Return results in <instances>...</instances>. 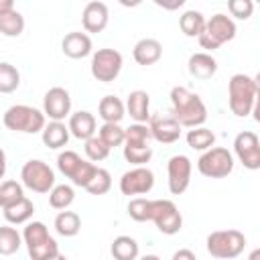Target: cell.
Listing matches in <instances>:
<instances>
[{
	"label": "cell",
	"mask_w": 260,
	"mask_h": 260,
	"mask_svg": "<svg viewBox=\"0 0 260 260\" xmlns=\"http://www.w3.org/2000/svg\"><path fill=\"white\" fill-rule=\"evenodd\" d=\"M150 221L165 236H175L183 228V215L171 199H150Z\"/></svg>",
	"instance_id": "obj_10"
},
{
	"label": "cell",
	"mask_w": 260,
	"mask_h": 260,
	"mask_svg": "<svg viewBox=\"0 0 260 260\" xmlns=\"http://www.w3.org/2000/svg\"><path fill=\"white\" fill-rule=\"evenodd\" d=\"M18 85H20L18 69L8 61H0V93H12L18 89Z\"/></svg>",
	"instance_id": "obj_34"
},
{
	"label": "cell",
	"mask_w": 260,
	"mask_h": 260,
	"mask_svg": "<svg viewBox=\"0 0 260 260\" xmlns=\"http://www.w3.org/2000/svg\"><path fill=\"white\" fill-rule=\"evenodd\" d=\"M6 175V152L0 148V179Z\"/></svg>",
	"instance_id": "obj_45"
},
{
	"label": "cell",
	"mask_w": 260,
	"mask_h": 260,
	"mask_svg": "<svg viewBox=\"0 0 260 260\" xmlns=\"http://www.w3.org/2000/svg\"><path fill=\"white\" fill-rule=\"evenodd\" d=\"M248 260H260V250L256 248V250H252V254L248 256Z\"/></svg>",
	"instance_id": "obj_46"
},
{
	"label": "cell",
	"mask_w": 260,
	"mask_h": 260,
	"mask_svg": "<svg viewBox=\"0 0 260 260\" xmlns=\"http://www.w3.org/2000/svg\"><path fill=\"white\" fill-rule=\"evenodd\" d=\"M75 199V191L71 185H55L51 191H49V205L53 209H59V211H65Z\"/></svg>",
	"instance_id": "obj_33"
},
{
	"label": "cell",
	"mask_w": 260,
	"mask_h": 260,
	"mask_svg": "<svg viewBox=\"0 0 260 260\" xmlns=\"http://www.w3.org/2000/svg\"><path fill=\"white\" fill-rule=\"evenodd\" d=\"M205 20L207 18L199 10H185L181 14V18H179V26H181V30H183L185 37H191L193 39V37H199L203 32Z\"/></svg>",
	"instance_id": "obj_28"
},
{
	"label": "cell",
	"mask_w": 260,
	"mask_h": 260,
	"mask_svg": "<svg viewBox=\"0 0 260 260\" xmlns=\"http://www.w3.org/2000/svg\"><path fill=\"white\" fill-rule=\"evenodd\" d=\"M197 171L209 179H223L234 171V154L223 146H211L197 158Z\"/></svg>",
	"instance_id": "obj_8"
},
{
	"label": "cell",
	"mask_w": 260,
	"mask_h": 260,
	"mask_svg": "<svg viewBox=\"0 0 260 260\" xmlns=\"http://www.w3.org/2000/svg\"><path fill=\"white\" fill-rule=\"evenodd\" d=\"M98 136L110 150L124 144V128L120 124H102L98 130Z\"/></svg>",
	"instance_id": "obj_36"
},
{
	"label": "cell",
	"mask_w": 260,
	"mask_h": 260,
	"mask_svg": "<svg viewBox=\"0 0 260 260\" xmlns=\"http://www.w3.org/2000/svg\"><path fill=\"white\" fill-rule=\"evenodd\" d=\"M122 65H124V59H122L120 51H116V49H98L91 55L89 69H91L93 79L110 83V81H114L120 75Z\"/></svg>",
	"instance_id": "obj_11"
},
{
	"label": "cell",
	"mask_w": 260,
	"mask_h": 260,
	"mask_svg": "<svg viewBox=\"0 0 260 260\" xmlns=\"http://www.w3.org/2000/svg\"><path fill=\"white\" fill-rule=\"evenodd\" d=\"M187 69L189 73L195 77V79H211L215 73H217V61L211 53H193L187 61Z\"/></svg>",
	"instance_id": "obj_21"
},
{
	"label": "cell",
	"mask_w": 260,
	"mask_h": 260,
	"mask_svg": "<svg viewBox=\"0 0 260 260\" xmlns=\"http://www.w3.org/2000/svg\"><path fill=\"white\" fill-rule=\"evenodd\" d=\"M10 10H14V2L12 0H0V14L10 12Z\"/></svg>",
	"instance_id": "obj_44"
},
{
	"label": "cell",
	"mask_w": 260,
	"mask_h": 260,
	"mask_svg": "<svg viewBox=\"0 0 260 260\" xmlns=\"http://www.w3.org/2000/svg\"><path fill=\"white\" fill-rule=\"evenodd\" d=\"M152 140L150 130L146 124H130L128 128H124V144L126 146H148ZM122 144V146H124Z\"/></svg>",
	"instance_id": "obj_32"
},
{
	"label": "cell",
	"mask_w": 260,
	"mask_h": 260,
	"mask_svg": "<svg viewBox=\"0 0 260 260\" xmlns=\"http://www.w3.org/2000/svg\"><path fill=\"white\" fill-rule=\"evenodd\" d=\"M20 181L32 193H49L55 187V173L45 160L30 158L20 169Z\"/></svg>",
	"instance_id": "obj_9"
},
{
	"label": "cell",
	"mask_w": 260,
	"mask_h": 260,
	"mask_svg": "<svg viewBox=\"0 0 260 260\" xmlns=\"http://www.w3.org/2000/svg\"><path fill=\"white\" fill-rule=\"evenodd\" d=\"M51 260H67V256H63V254H61V252H59V254H57V256H55V258H51Z\"/></svg>",
	"instance_id": "obj_48"
},
{
	"label": "cell",
	"mask_w": 260,
	"mask_h": 260,
	"mask_svg": "<svg viewBox=\"0 0 260 260\" xmlns=\"http://www.w3.org/2000/svg\"><path fill=\"white\" fill-rule=\"evenodd\" d=\"M22 246V236L12 225H0V256H12Z\"/></svg>",
	"instance_id": "obj_30"
},
{
	"label": "cell",
	"mask_w": 260,
	"mask_h": 260,
	"mask_svg": "<svg viewBox=\"0 0 260 260\" xmlns=\"http://www.w3.org/2000/svg\"><path fill=\"white\" fill-rule=\"evenodd\" d=\"M67 128H69V134H71V136H75L77 140H83V142H85L87 138L95 136L98 124H95V118H93L91 112L79 110V112H75V114L69 116Z\"/></svg>",
	"instance_id": "obj_20"
},
{
	"label": "cell",
	"mask_w": 260,
	"mask_h": 260,
	"mask_svg": "<svg viewBox=\"0 0 260 260\" xmlns=\"http://www.w3.org/2000/svg\"><path fill=\"white\" fill-rule=\"evenodd\" d=\"M2 122L8 130L12 132H22V134H37L43 132L45 128V114L32 106L26 104H14L10 106L4 116Z\"/></svg>",
	"instance_id": "obj_4"
},
{
	"label": "cell",
	"mask_w": 260,
	"mask_h": 260,
	"mask_svg": "<svg viewBox=\"0 0 260 260\" xmlns=\"http://www.w3.org/2000/svg\"><path fill=\"white\" fill-rule=\"evenodd\" d=\"M140 260H160V258H158L156 254H146V256H142Z\"/></svg>",
	"instance_id": "obj_47"
},
{
	"label": "cell",
	"mask_w": 260,
	"mask_h": 260,
	"mask_svg": "<svg viewBox=\"0 0 260 260\" xmlns=\"http://www.w3.org/2000/svg\"><path fill=\"white\" fill-rule=\"evenodd\" d=\"M124 114L126 108L118 95H104L98 104V116L104 120V124H120Z\"/></svg>",
	"instance_id": "obj_23"
},
{
	"label": "cell",
	"mask_w": 260,
	"mask_h": 260,
	"mask_svg": "<svg viewBox=\"0 0 260 260\" xmlns=\"http://www.w3.org/2000/svg\"><path fill=\"white\" fill-rule=\"evenodd\" d=\"M124 108L136 124H146L150 118V95L144 89H134L128 93Z\"/></svg>",
	"instance_id": "obj_19"
},
{
	"label": "cell",
	"mask_w": 260,
	"mask_h": 260,
	"mask_svg": "<svg viewBox=\"0 0 260 260\" xmlns=\"http://www.w3.org/2000/svg\"><path fill=\"white\" fill-rule=\"evenodd\" d=\"M234 37H236V22L228 14L217 12L205 20V28L197 37V41H199L201 49H205V53H211V51L219 49L221 45L230 43Z\"/></svg>",
	"instance_id": "obj_5"
},
{
	"label": "cell",
	"mask_w": 260,
	"mask_h": 260,
	"mask_svg": "<svg viewBox=\"0 0 260 260\" xmlns=\"http://www.w3.org/2000/svg\"><path fill=\"white\" fill-rule=\"evenodd\" d=\"M22 242L26 244L30 260H51L59 254V244L43 221H28L22 232Z\"/></svg>",
	"instance_id": "obj_3"
},
{
	"label": "cell",
	"mask_w": 260,
	"mask_h": 260,
	"mask_svg": "<svg viewBox=\"0 0 260 260\" xmlns=\"http://www.w3.org/2000/svg\"><path fill=\"white\" fill-rule=\"evenodd\" d=\"M234 152L248 171L260 169V138L252 130H242L234 138Z\"/></svg>",
	"instance_id": "obj_12"
},
{
	"label": "cell",
	"mask_w": 260,
	"mask_h": 260,
	"mask_svg": "<svg viewBox=\"0 0 260 260\" xmlns=\"http://www.w3.org/2000/svg\"><path fill=\"white\" fill-rule=\"evenodd\" d=\"M191 171L193 165L189 156L185 154H175L167 162V175H169V191L171 195H183L191 183Z\"/></svg>",
	"instance_id": "obj_15"
},
{
	"label": "cell",
	"mask_w": 260,
	"mask_h": 260,
	"mask_svg": "<svg viewBox=\"0 0 260 260\" xmlns=\"http://www.w3.org/2000/svg\"><path fill=\"white\" fill-rule=\"evenodd\" d=\"M43 114L51 122H63L71 116V95L65 87L55 85L43 98Z\"/></svg>",
	"instance_id": "obj_14"
},
{
	"label": "cell",
	"mask_w": 260,
	"mask_h": 260,
	"mask_svg": "<svg viewBox=\"0 0 260 260\" xmlns=\"http://www.w3.org/2000/svg\"><path fill=\"white\" fill-rule=\"evenodd\" d=\"M171 116L179 122V126L183 128H197L203 126L207 120V108L203 104V100L189 91L183 85H175L171 89Z\"/></svg>",
	"instance_id": "obj_1"
},
{
	"label": "cell",
	"mask_w": 260,
	"mask_h": 260,
	"mask_svg": "<svg viewBox=\"0 0 260 260\" xmlns=\"http://www.w3.org/2000/svg\"><path fill=\"white\" fill-rule=\"evenodd\" d=\"M207 252L217 260H234L246 248V236L240 230H217L205 240Z\"/></svg>",
	"instance_id": "obj_6"
},
{
	"label": "cell",
	"mask_w": 260,
	"mask_h": 260,
	"mask_svg": "<svg viewBox=\"0 0 260 260\" xmlns=\"http://www.w3.org/2000/svg\"><path fill=\"white\" fill-rule=\"evenodd\" d=\"M132 57L138 65H144V67L154 65L162 57V45L156 39H150V37L140 39L132 49Z\"/></svg>",
	"instance_id": "obj_22"
},
{
	"label": "cell",
	"mask_w": 260,
	"mask_h": 260,
	"mask_svg": "<svg viewBox=\"0 0 260 260\" xmlns=\"http://www.w3.org/2000/svg\"><path fill=\"white\" fill-rule=\"evenodd\" d=\"M110 20V12L108 6L104 2H87L83 12H81V24L85 28V32H102L108 26Z\"/></svg>",
	"instance_id": "obj_17"
},
{
	"label": "cell",
	"mask_w": 260,
	"mask_h": 260,
	"mask_svg": "<svg viewBox=\"0 0 260 260\" xmlns=\"http://www.w3.org/2000/svg\"><path fill=\"white\" fill-rule=\"evenodd\" d=\"M171 260H197V256H195L189 248H181V250H177V252L173 254Z\"/></svg>",
	"instance_id": "obj_42"
},
{
	"label": "cell",
	"mask_w": 260,
	"mask_h": 260,
	"mask_svg": "<svg viewBox=\"0 0 260 260\" xmlns=\"http://www.w3.org/2000/svg\"><path fill=\"white\" fill-rule=\"evenodd\" d=\"M146 126L150 136L160 144H173L181 138V126L171 114H150Z\"/></svg>",
	"instance_id": "obj_16"
},
{
	"label": "cell",
	"mask_w": 260,
	"mask_h": 260,
	"mask_svg": "<svg viewBox=\"0 0 260 260\" xmlns=\"http://www.w3.org/2000/svg\"><path fill=\"white\" fill-rule=\"evenodd\" d=\"M81 230V217L75 211H59L55 217V232L63 238H73Z\"/></svg>",
	"instance_id": "obj_27"
},
{
	"label": "cell",
	"mask_w": 260,
	"mask_h": 260,
	"mask_svg": "<svg viewBox=\"0 0 260 260\" xmlns=\"http://www.w3.org/2000/svg\"><path fill=\"white\" fill-rule=\"evenodd\" d=\"M156 6H162L167 10H175V8H181L185 4V0H173V2H165V0H154Z\"/></svg>",
	"instance_id": "obj_43"
},
{
	"label": "cell",
	"mask_w": 260,
	"mask_h": 260,
	"mask_svg": "<svg viewBox=\"0 0 260 260\" xmlns=\"http://www.w3.org/2000/svg\"><path fill=\"white\" fill-rule=\"evenodd\" d=\"M24 197V191H22V183L18 181H2L0 183V207L6 209L10 207L12 203L20 201Z\"/></svg>",
	"instance_id": "obj_35"
},
{
	"label": "cell",
	"mask_w": 260,
	"mask_h": 260,
	"mask_svg": "<svg viewBox=\"0 0 260 260\" xmlns=\"http://www.w3.org/2000/svg\"><path fill=\"white\" fill-rule=\"evenodd\" d=\"M57 169L75 187L85 189V185L91 181V177H93V173H95L98 167L93 162H89L87 158H81L75 150H63L57 156Z\"/></svg>",
	"instance_id": "obj_7"
},
{
	"label": "cell",
	"mask_w": 260,
	"mask_h": 260,
	"mask_svg": "<svg viewBox=\"0 0 260 260\" xmlns=\"http://www.w3.org/2000/svg\"><path fill=\"white\" fill-rule=\"evenodd\" d=\"M83 150H85V156H87V160H89V162L106 160V158H108V154H110V148L100 140V136H98V134L85 140Z\"/></svg>",
	"instance_id": "obj_39"
},
{
	"label": "cell",
	"mask_w": 260,
	"mask_h": 260,
	"mask_svg": "<svg viewBox=\"0 0 260 260\" xmlns=\"http://www.w3.org/2000/svg\"><path fill=\"white\" fill-rule=\"evenodd\" d=\"M69 128L65 122H49L45 124L43 132H41V138H43V144L57 150V148H63L67 142H69Z\"/></svg>",
	"instance_id": "obj_24"
},
{
	"label": "cell",
	"mask_w": 260,
	"mask_h": 260,
	"mask_svg": "<svg viewBox=\"0 0 260 260\" xmlns=\"http://www.w3.org/2000/svg\"><path fill=\"white\" fill-rule=\"evenodd\" d=\"M110 189H112V175L106 169L98 167L93 177H91V181L85 185V191L89 195H106Z\"/></svg>",
	"instance_id": "obj_37"
},
{
	"label": "cell",
	"mask_w": 260,
	"mask_h": 260,
	"mask_svg": "<svg viewBox=\"0 0 260 260\" xmlns=\"http://www.w3.org/2000/svg\"><path fill=\"white\" fill-rule=\"evenodd\" d=\"M35 213V205L28 197H22L20 201L12 203L10 207L4 209V219L10 223V225H20V223H28V219L32 217Z\"/></svg>",
	"instance_id": "obj_25"
},
{
	"label": "cell",
	"mask_w": 260,
	"mask_h": 260,
	"mask_svg": "<svg viewBox=\"0 0 260 260\" xmlns=\"http://www.w3.org/2000/svg\"><path fill=\"white\" fill-rule=\"evenodd\" d=\"M61 51L69 59H83L91 55V39L87 32H81V30L67 32L61 41Z\"/></svg>",
	"instance_id": "obj_18"
},
{
	"label": "cell",
	"mask_w": 260,
	"mask_h": 260,
	"mask_svg": "<svg viewBox=\"0 0 260 260\" xmlns=\"http://www.w3.org/2000/svg\"><path fill=\"white\" fill-rule=\"evenodd\" d=\"M185 138H187V144H189L193 150H201V152L209 150V148L215 144V134H213L209 128H205V126L191 128Z\"/></svg>",
	"instance_id": "obj_29"
},
{
	"label": "cell",
	"mask_w": 260,
	"mask_h": 260,
	"mask_svg": "<svg viewBox=\"0 0 260 260\" xmlns=\"http://www.w3.org/2000/svg\"><path fill=\"white\" fill-rule=\"evenodd\" d=\"M22 30H24V16L16 8L0 14V32L4 37H20Z\"/></svg>",
	"instance_id": "obj_31"
},
{
	"label": "cell",
	"mask_w": 260,
	"mask_h": 260,
	"mask_svg": "<svg viewBox=\"0 0 260 260\" xmlns=\"http://www.w3.org/2000/svg\"><path fill=\"white\" fill-rule=\"evenodd\" d=\"M228 10H230V18H238V20H246L252 16L254 10V2L252 0H230L228 2Z\"/></svg>",
	"instance_id": "obj_41"
},
{
	"label": "cell",
	"mask_w": 260,
	"mask_h": 260,
	"mask_svg": "<svg viewBox=\"0 0 260 260\" xmlns=\"http://www.w3.org/2000/svg\"><path fill=\"white\" fill-rule=\"evenodd\" d=\"M258 95V81L246 73H236L228 81V106L234 116L246 118L252 114Z\"/></svg>",
	"instance_id": "obj_2"
},
{
	"label": "cell",
	"mask_w": 260,
	"mask_h": 260,
	"mask_svg": "<svg viewBox=\"0 0 260 260\" xmlns=\"http://www.w3.org/2000/svg\"><path fill=\"white\" fill-rule=\"evenodd\" d=\"M124 148V158L134 165V167H146V162L152 158V146H122Z\"/></svg>",
	"instance_id": "obj_38"
},
{
	"label": "cell",
	"mask_w": 260,
	"mask_h": 260,
	"mask_svg": "<svg viewBox=\"0 0 260 260\" xmlns=\"http://www.w3.org/2000/svg\"><path fill=\"white\" fill-rule=\"evenodd\" d=\"M128 215L134 221H150V199L132 197L128 201Z\"/></svg>",
	"instance_id": "obj_40"
},
{
	"label": "cell",
	"mask_w": 260,
	"mask_h": 260,
	"mask_svg": "<svg viewBox=\"0 0 260 260\" xmlns=\"http://www.w3.org/2000/svg\"><path fill=\"white\" fill-rule=\"evenodd\" d=\"M154 187V173L148 167H134L120 177V191L122 195H146Z\"/></svg>",
	"instance_id": "obj_13"
},
{
	"label": "cell",
	"mask_w": 260,
	"mask_h": 260,
	"mask_svg": "<svg viewBox=\"0 0 260 260\" xmlns=\"http://www.w3.org/2000/svg\"><path fill=\"white\" fill-rule=\"evenodd\" d=\"M110 252L114 256V260H136L138 258V242L130 236H118L114 238L112 246H110Z\"/></svg>",
	"instance_id": "obj_26"
}]
</instances>
